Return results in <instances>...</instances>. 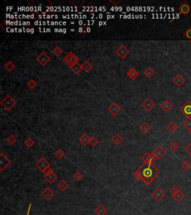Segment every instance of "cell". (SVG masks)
Listing matches in <instances>:
<instances>
[{
    "instance_id": "25",
    "label": "cell",
    "mask_w": 191,
    "mask_h": 215,
    "mask_svg": "<svg viewBox=\"0 0 191 215\" xmlns=\"http://www.w3.org/2000/svg\"><path fill=\"white\" fill-rule=\"evenodd\" d=\"M184 197H185L184 194L183 193L181 190H179V191L178 192L176 195L173 196V198H174V200H176L177 203H180V202L182 201V200L184 199Z\"/></svg>"
},
{
    "instance_id": "15",
    "label": "cell",
    "mask_w": 191,
    "mask_h": 215,
    "mask_svg": "<svg viewBox=\"0 0 191 215\" xmlns=\"http://www.w3.org/2000/svg\"><path fill=\"white\" fill-rule=\"evenodd\" d=\"M160 107L161 108V109L163 111L167 113V112H169L173 108V104H172L171 102H170L168 99H166V100L163 101L162 103H160Z\"/></svg>"
},
{
    "instance_id": "2",
    "label": "cell",
    "mask_w": 191,
    "mask_h": 215,
    "mask_svg": "<svg viewBox=\"0 0 191 215\" xmlns=\"http://www.w3.org/2000/svg\"><path fill=\"white\" fill-rule=\"evenodd\" d=\"M0 104H1L2 106L4 108L5 110L10 111L11 109L12 108H14V105L17 104V102H16L15 99H13L10 95L8 94V95H6L5 97L2 99V101L0 102Z\"/></svg>"
},
{
    "instance_id": "37",
    "label": "cell",
    "mask_w": 191,
    "mask_h": 215,
    "mask_svg": "<svg viewBox=\"0 0 191 215\" xmlns=\"http://www.w3.org/2000/svg\"><path fill=\"white\" fill-rule=\"evenodd\" d=\"M181 167H182L183 169H184V170H189L191 167L190 162L187 161V160H185V161L183 162L182 164H181Z\"/></svg>"
},
{
    "instance_id": "7",
    "label": "cell",
    "mask_w": 191,
    "mask_h": 215,
    "mask_svg": "<svg viewBox=\"0 0 191 215\" xmlns=\"http://www.w3.org/2000/svg\"><path fill=\"white\" fill-rule=\"evenodd\" d=\"M129 52L130 51L128 50V48L123 44H122L121 46H119L116 50V54L119 56V57L123 59L126 58L127 57L128 55L129 54Z\"/></svg>"
},
{
    "instance_id": "17",
    "label": "cell",
    "mask_w": 191,
    "mask_h": 215,
    "mask_svg": "<svg viewBox=\"0 0 191 215\" xmlns=\"http://www.w3.org/2000/svg\"><path fill=\"white\" fill-rule=\"evenodd\" d=\"M126 74L131 80H135L136 78L139 76V73L137 72V70L134 68H131L128 70Z\"/></svg>"
},
{
    "instance_id": "41",
    "label": "cell",
    "mask_w": 191,
    "mask_h": 215,
    "mask_svg": "<svg viewBox=\"0 0 191 215\" xmlns=\"http://www.w3.org/2000/svg\"><path fill=\"white\" fill-rule=\"evenodd\" d=\"M179 190H179V189L177 187H176V186H173V187H172L170 189L169 192H170V194H171V195L173 197V196L176 195V194H177L178 192L179 191Z\"/></svg>"
},
{
    "instance_id": "46",
    "label": "cell",
    "mask_w": 191,
    "mask_h": 215,
    "mask_svg": "<svg viewBox=\"0 0 191 215\" xmlns=\"http://www.w3.org/2000/svg\"><path fill=\"white\" fill-rule=\"evenodd\" d=\"M53 172H54L53 170L51 168V167H47L44 171H43V173H44L45 175H48V174H50V173H52Z\"/></svg>"
},
{
    "instance_id": "20",
    "label": "cell",
    "mask_w": 191,
    "mask_h": 215,
    "mask_svg": "<svg viewBox=\"0 0 191 215\" xmlns=\"http://www.w3.org/2000/svg\"><path fill=\"white\" fill-rule=\"evenodd\" d=\"M95 213L97 215H105L107 213V210L104 207V205L99 204L95 209Z\"/></svg>"
},
{
    "instance_id": "6",
    "label": "cell",
    "mask_w": 191,
    "mask_h": 215,
    "mask_svg": "<svg viewBox=\"0 0 191 215\" xmlns=\"http://www.w3.org/2000/svg\"><path fill=\"white\" fill-rule=\"evenodd\" d=\"M165 196H166L165 192L163 191V190H161V189L159 188V187H158V188H156L155 190H154V191L152 192V194H151V197H152L154 200H155L158 202L163 200V199L165 197Z\"/></svg>"
},
{
    "instance_id": "31",
    "label": "cell",
    "mask_w": 191,
    "mask_h": 215,
    "mask_svg": "<svg viewBox=\"0 0 191 215\" xmlns=\"http://www.w3.org/2000/svg\"><path fill=\"white\" fill-rule=\"evenodd\" d=\"M65 155V153L61 149H59V150H57L54 152V156L58 158V159H61L63 158Z\"/></svg>"
},
{
    "instance_id": "16",
    "label": "cell",
    "mask_w": 191,
    "mask_h": 215,
    "mask_svg": "<svg viewBox=\"0 0 191 215\" xmlns=\"http://www.w3.org/2000/svg\"><path fill=\"white\" fill-rule=\"evenodd\" d=\"M41 195H42L46 200H49L54 195V193L51 188H49V187H46L42 191Z\"/></svg>"
},
{
    "instance_id": "22",
    "label": "cell",
    "mask_w": 191,
    "mask_h": 215,
    "mask_svg": "<svg viewBox=\"0 0 191 215\" xmlns=\"http://www.w3.org/2000/svg\"><path fill=\"white\" fill-rule=\"evenodd\" d=\"M178 129H179V126H178V125L173 121L170 122L169 124H168L167 126H166V129L171 133H174L175 131H177Z\"/></svg>"
},
{
    "instance_id": "1",
    "label": "cell",
    "mask_w": 191,
    "mask_h": 215,
    "mask_svg": "<svg viewBox=\"0 0 191 215\" xmlns=\"http://www.w3.org/2000/svg\"><path fill=\"white\" fill-rule=\"evenodd\" d=\"M139 169L142 171L143 177H148L155 179L160 174V171L157 170L152 164L149 163L143 164Z\"/></svg>"
},
{
    "instance_id": "35",
    "label": "cell",
    "mask_w": 191,
    "mask_h": 215,
    "mask_svg": "<svg viewBox=\"0 0 191 215\" xmlns=\"http://www.w3.org/2000/svg\"><path fill=\"white\" fill-rule=\"evenodd\" d=\"M184 36H185V38L191 42V25H190V26L184 31Z\"/></svg>"
},
{
    "instance_id": "13",
    "label": "cell",
    "mask_w": 191,
    "mask_h": 215,
    "mask_svg": "<svg viewBox=\"0 0 191 215\" xmlns=\"http://www.w3.org/2000/svg\"><path fill=\"white\" fill-rule=\"evenodd\" d=\"M107 110H108V111L110 112L112 115H117L121 111V108L120 107V105H119L116 102H114L110 104V105L108 107Z\"/></svg>"
},
{
    "instance_id": "11",
    "label": "cell",
    "mask_w": 191,
    "mask_h": 215,
    "mask_svg": "<svg viewBox=\"0 0 191 215\" xmlns=\"http://www.w3.org/2000/svg\"><path fill=\"white\" fill-rule=\"evenodd\" d=\"M11 164V161L2 152L0 154V171H3Z\"/></svg>"
},
{
    "instance_id": "36",
    "label": "cell",
    "mask_w": 191,
    "mask_h": 215,
    "mask_svg": "<svg viewBox=\"0 0 191 215\" xmlns=\"http://www.w3.org/2000/svg\"><path fill=\"white\" fill-rule=\"evenodd\" d=\"M6 141H7V142L9 143L11 145H13V144H14L16 142H17V139L15 136L13 135V134H11L10 136H8V137L6 138Z\"/></svg>"
},
{
    "instance_id": "5",
    "label": "cell",
    "mask_w": 191,
    "mask_h": 215,
    "mask_svg": "<svg viewBox=\"0 0 191 215\" xmlns=\"http://www.w3.org/2000/svg\"><path fill=\"white\" fill-rule=\"evenodd\" d=\"M141 106L143 108L147 111H150L154 108H155L156 104H155V102H154L152 99H150V98H147V99L141 103Z\"/></svg>"
},
{
    "instance_id": "33",
    "label": "cell",
    "mask_w": 191,
    "mask_h": 215,
    "mask_svg": "<svg viewBox=\"0 0 191 215\" xmlns=\"http://www.w3.org/2000/svg\"><path fill=\"white\" fill-rule=\"evenodd\" d=\"M24 144H25V145L28 148H31V147L35 145V141H34L33 139L31 138V137H28V138H27L26 140L25 141Z\"/></svg>"
},
{
    "instance_id": "49",
    "label": "cell",
    "mask_w": 191,
    "mask_h": 215,
    "mask_svg": "<svg viewBox=\"0 0 191 215\" xmlns=\"http://www.w3.org/2000/svg\"><path fill=\"white\" fill-rule=\"evenodd\" d=\"M82 28H79V30H78V31H79V32H81V31H82Z\"/></svg>"
},
{
    "instance_id": "14",
    "label": "cell",
    "mask_w": 191,
    "mask_h": 215,
    "mask_svg": "<svg viewBox=\"0 0 191 215\" xmlns=\"http://www.w3.org/2000/svg\"><path fill=\"white\" fill-rule=\"evenodd\" d=\"M173 81L176 86L181 87L186 82V78H184L182 75L179 74H179H177L174 77V78H173Z\"/></svg>"
},
{
    "instance_id": "8",
    "label": "cell",
    "mask_w": 191,
    "mask_h": 215,
    "mask_svg": "<svg viewBox=\"0 0 191 215\" xmlns=\"http://www.w3.org/2000/svg\"><path fill=\"white\" fill-rule=\"evenodd\" d=\"M36 60L38 63L41 64L42 66H46L49 61H50L51 58L46 53V52H43L42 53H41L38 56V57H37Z\"/></svg>"
},
{
    "instance_id": "27",
    "label": "cell",
    "mask_w": 191,
    "mask_h": 215,
    "mask_svg": "<svg viewBox=\"0 0 191 215\" xmlns=\"http://www.w3.org/2000/svg\"><path fill=\"white\" fill-rule=\"evenodd\" d=\"M70 68L71 69L73 72H74L75 74H78V73H79V72L82 70V66H81L78 62V63L75 64H73V66H71V67H70Z\"/></svg>"
},
{
    "instance_id": "21",
    "label": "cell",
    "mask_w": 191,
    "mask_h": 215,
    "mask_svg": "<svg viewBox=\"0 0 191 215\" xmlns=\"http://www.w3.org/2000/svg\"><path fill=\"white\" fill-rule=\"evenodd\" d=\"M139 129L143 134H147V133L150 131L151 129H152V127H151L150 125L148 124L147 122H144V123H143L140 126Z\"/></svg>"
},
{
    "instance_id": "29",
    "label": "cell",
    "mask_w": 191,
    "mask_h": 215,
    "mask_svg": "<svg viewBox=\"0 0 191 215\" xmlns=\"http://www.w3.org/2000/svg\"><path fill=\"white\" fill-rule=\"evenodd\" d=\"M15 67H16V65L14 64L11 61H8L5 64V68L8 72H12V70H14V69H15Z\"/></svg>"
},
{
    "instance_id": "4",
    "label": "cell",
    "mask_w": 191,
    "mask_h": 215,
    "mask_svg": "<svg viewBox=\"0 0 191 215\" xmlns=\"http://www.w3.org/2000/svg\"><path fill=\"white\" fill-rule=\"evenodd\" d=\"M179 111L182 113L184 116L187 117H191V102L190 100L187 101L184 105L179 108Z\"/></svg>"
},
{
    "instance_id": "50",
    "label": "cell",
    "mask_w": 191,
    "mask_h": 215,
    "mask_svg": "<svg viewBox=\"0 0 191 215\" xmlns=\"http://www.w3.org/2000/svg\"><path fill=\"white\" fill-rule=\"evenodd\" d=\"M189 132H190V134H191V130H190V131H189Z\"/></svg>"
},
{
    "instance_id": "39",
    "label": "cell",
    "mask_w": 191,
    "mask_h": 215,
    "mask_svg": "<svg viewBox=\"0 0 191 215\" xmlns=\"http://www.w3.org/2000/svg\"><path fill=\"white\" fill-rule=\"evenodd\" d=\"M52 52H53L54 55L57 56V57H59L63 53V50H62L60 47H58V46H56L53 50H52Z\"/></svg>"
},
{
    "instance_id": "3",
    "label": "cell",
    "mask_w": 191,
    "mask_h": 215,
    "mask_svg": "<svg viewBox=\"0 0 191 215\" xmlns=\"http://www.w3.org/2000/svg\"><path fill=\"white\" fill-rule=\"evenodd\" d=\"M78 57L74 54V52H70L68 54H67V55L64 57V61L67 65H69L70 67L73 66L75 64L78 63Z\"/></svg>"
},
{
    "instance_id": "19",
    "label": "cell",
    "mask_w": 191,
    "mask_h": 215,
    "mask_svg": "<svg viewBox=\"0 0 191 215\" xmlns=\"http://www.w3.org/2000/svg\"><path fill=\"white\" fill-rule=\"evenodd\" d=\"M44 179H46V182H48L49 184H52L54 182V181L58 179V176L54 172L50 173V174L45 175Z\"/></svg>"
},
{
    "instance_id": "18",
    "label": "cell",
    "mask_w": 191,
    "mask_h": 215,
    "mask_svg": "<svg viewBox=\"0 0 191 215\" xmlns=\"http://www.w3.org/2000/svg\"><path fill=\"white\" fill-rule=\"evenodd\" d=\"M57 187L61 191H65L69 187H70V184L67 182H66L64 179H61L57 184Z\"/></svg>"
},
{
    "instance_id": "45",
    "label": "cell",
    "mask_w": 191,
    "mask_h": 215,
    "mask_svg": "<svg viewBox=\"0 0 191 215\" xmlns=\"http://www.w3.org/2000/svg\"><path fill=\"white\" fill-rule=\"evenodd\" d=\"M184 150H185V152H187V154H189V155L191 156V142L188 144V145L186 146L185 148H184Z\"/></svg>"
},
{
    "instance_id": "26",
    "label": "cell",
    "mask_w": 191,
    "mask_h": 215,
    "mask_svg": "<svg viewBox=\"0 0 191 215\" xmlns=\"http://www.w3.org/2000/svg\"><path fill=\"white\" fill-rule=\"evenodd\" d=\"M155 74V71L150 67H148L145 70H144V75L149 78H152V77Z\"/></svg>"
},
{
    "instance_id": "24",
    "label": "cell",
    "mask_w": 191,
    "mask_h": 215,
    "mask_svg": "<svg viewBox=\"0 0 191 215\" xmlns=\"http://www.w3.org/2000/svg\"><path fill=\"white\" fill-rule=\"evenodd\" d=\"M90 139L91 138H90V137L87 135V134H84L79 137V141L81 143L82 145L86 146L90 143Z\"/></svg>"
},
{
    "instance_id": "40",
    "label": "cell",
    "mask_w": 191,
    "mask_h": 215,
    "mask_svg": "<svg viewBox=\"0 0 191 215\" xmlns=\"http://www.w3.org/2000/svg\"><path fill=\"white\" fill-rule=\"evenodd\" d=\"M73 178L75 179V181H77V182H79V181H81V179H82L83 175L81 174V173L78 172H78L75 173L74 174H73Z\"/></svg>"
},
{
    "instance_id": "30",
    "label": "cell",
    "mask_w": 191,
    "mask_h": 215,
    "mask_svg": "<svg viewBox=\"0 0 191 215\" xmlns=\"http://www.w3.org/2000/svg\"><path fill=\"white\" fill-rule=\"evenodd\" d=\"M152 154H150V153H146L144 154L143 155H142L141 159H142V161H143V164H146V163L150 164V160H151V158H152Z\"/></svg>"
},
{
    "instance_id": "9",
    "label": "cell",
    "mask_w": 191,
    "mask_h": 215,
    "mask_svg": "<svg viewBox=\"0 0 191 215\" xmlns=\"http://www.w3.org/2000/svg\"><path fill=\"white\" fill-rule=\"evenodd\" d=\"M179 13L184 16H187L191 11V6L190 4L187 2H184L178 8Z\"/></svg>"
},
{
    "instance_id": "42",
    "label": "cell",
    "mask_w": 191,
    "mask_h": 215,
    "mask_svg": "<svg viewBox=\"0 0 191 215\" xmlns=\"http://www.w3.org/2000/svg\"><path fill=\"white\" fill-rule=\"evenodd\" d=\"M37 85H38V83H37L36 81H35V80H33V79L30 80V81H28V88H29L30 89H31V90H33L34 88H36Z\"/></svg>"
},
{
    "instance_id": "48",
    "label": "cell",
    "mask_w": 191,
    "mask_h": 215,
    "mask_svg": "<svg viewBox=\"0 0 191 215\" xmlns=\"http://www.w3.org/2000/svg\"><path fill=\"white\" fill-rule=\"evenodd\" d=\"M87 32H91V28H87Z\"/></svg>"
},
{
    "instance_id": "43",
    "label": "cell",
    "mask_w": 191,
    "mask_h": 215,
    "mask_svg": "<svg viewBox=\"0 0 191 215\" xmlns=\"http://www.w3.org/2000/svg\"><path fill=\"white\" fill-rule=\"evenodd\" d=\"M153 180L154 179H151V178H148V177H143L142 179L143 182L146 185H149L151 183L153 182Z\"/></svg>"
},
{
    "instance_id": "23",
    "label": "cell",
    "mask_w": 191,
    "mask_h": 215,
    "mask_svg": "<svg viewBox=\"0 0 191 215\" xmlns=\"http://www.w3.org/2000/svg\"><path fill=\"white\" fill-rule=\"evenodd\" d=\"M123 141V137H122L121 134H115L112 137V142L115 144V145L118 146L122 144Z\"/></svg>"
},
{
    "instance_id": "44",
    "label": "cell",
    "mask_w": 191,
    "mask_h": 215,
    "mask_svg": "<svg viewBox=\"0 0 191 215\" xmlns=\"http://www.w3.org/2000/svg\"><path fill=\"white\" fill-rule=\"evenodd\" d=\"M98 143H99V141H98V140L96 138V137H91V139H90L89 144H91L93 147H96V146L98 144Z\"/></svg>"
},
{
    "instance_id": "32",
    "label": "cell",
    "mask_w": 191,
    "mask_h": 215,
    "mask_svg": "<svg viewBox=\"0 0 191 215\" xmlns=\"http://www.w3.org/2000/svg\"><path fill=\"white\" fill-rule=\"evenodd\" d=\"M183 126L186 129L190 131L191 130V117H187L183 123Z\"/></svg>"
},
{
    "instance_id": "47",
    "label": "cell",
    "mask_w": 191,
    "mask_h": 215,
    "mask_svg": "<svg viewBox=\"0 0 191 215\" xmlns=\"http://www.w3.org/2000/svg\"><path fill=\"white\" fill-rule=\"evenodd\" d=\"M31 203H30L29 205H28V211H27V214L26 215H29L30 213V210H31Z\"/></svg>"
},
{
    "instance_id": "12",
    "label": "cell",
    "mask_w": 191,
    "mask_h": 215,
    "mask_svg": "<svg viewBox=\"0 0 191 215\" xmlns=\"http://www.w3.org/2000/svg\"><path fill=\"white\" fill-rule=\"evenodd\" d=\"M166 153V150H165L161 146H158V147H157L156 148H155V150L153 151V152H152V154L155 157V158H156L157 160H160L164 157Z\"/></svg>"
},
{
    "instance_id": "28",
    "label": "cell",
    "mask_w": 191,
    "mask_h": 215,
    "mask_svg": "<svg viewBox=\"0 0 191 215\" xmlns=\"http://www.w3.org/2000/svg\"><path fill=\"white\" fill-rule=\"evenodd\" d=\"M81 66H82V70H84V72H86V73H88V72L93 68V67H94L88 61H85Z\"/></svg>"
},
{
    "instance_id": "38",
    "label": "cell",
    "mask_w": 191,
    "mask_h": 215,
    "mask_svg": "<svg viewBox=\"0 0 191 215\" xmlns=\"http://www.w3.org/2000/svg\"><path fill=\"white\" fill-rule=\"evenodd\" d=\"M169 148L172 152H176V151H177L179 149V145L177 144V143L173 142L172 143V144H170V145L169 146Z\"/></svg>"
},
{
    "instance_id": "34",
    "label": "cell",
    "mask_w": 191,
    "mask_h": 215,
    "mask_svg": "<svg viewBox=\"0 0 191 215\" xmlns=\"http://www.w3.org/2000/svg\"><path fill=\"white\" fill-rule=\"evenodd\" d=\"M134 177L137 180H142V179L143 178V175L142 171L140 169H138L137 171H135L134 174Z\"/></svg>"
},
{
    "instance_id": "10",
    "label": "cell",
    "mask_w": 191,
    "mask_h": 215,
    "mask_svg": "<svg viewBox=\"0 0 191 215\" xmlns=\"http://www.w3.org/2000/svg\"><path fill=\"white\" fill-rule=\"evenodd\" d=\"M35 166H36V167L38 168V170H40L41 172L43 173V171H44L46 168L50 167V164L48 162L46 158L43 157V158H41L39 161L35 164Z\"/></svg>"
}]
</instances>
